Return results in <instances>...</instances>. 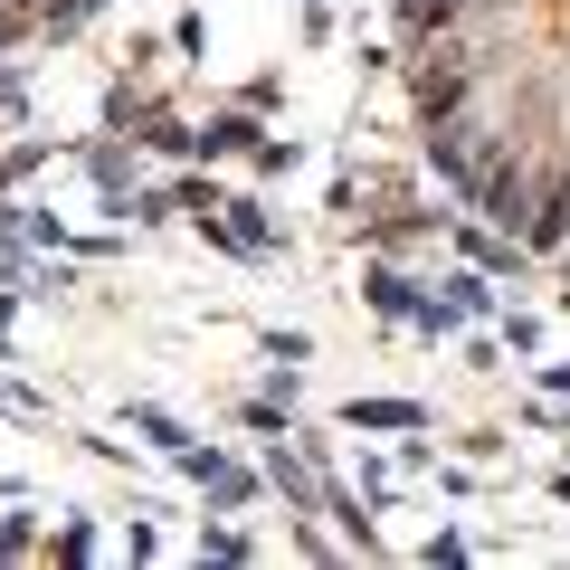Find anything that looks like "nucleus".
Here are the masks:
<instances>
[{
  "label": "nucleus",
  "instance_id": "obj_1",
  "mask_svg": "<svg viewBox=\"0 0 570 570\" xmlns=\"http://www.w3.org/2000/svg\"><path fill=\"white\" fill-rule=\"evenodd\" d=\"M475 190H485V219H494V228H523V219H532V190H523V171H485Z\"/></svg>",
  "mask_w": 570,
  "mask_h": 570
},
{
  "label": "nucleus",
  "instance_id": "obj_2",
  "mask_svg": "<svg viewBox=\"0 0 570 570\" xmlns=\"http://www.w3.org/2000/svg\"><path fill=\"white\" fill-rule=\"evenodd\" d=\"M343 419H352V428H428V409H419V400H352Z\"/></svg>",
  "mask_w": 570,
  "mask_h": 570
},
{
  "label": "nucleus",
  "instance_id": "obj_3",
  "mask_svg": "<svg viewBox=\"0 0 570 570\" xmlns=\"http://www.w3.org/2000/svg\"><path fill=\"white\" fill-rule=\"evenodd\" d=\"M247 134H257V124H247V115H219V124H209V134H200V153H247Z\"/></svg>",
  "mask_w": 570,
  "mask_h": 570
},
{
  "label": "nucleus",
  "instance_id": "obj_4",
  "mask_svg": "<svg viewBox=\"0 0 570 570\" xmlns=\"http://www.w3.org/2000/svg\"><path fill=\"white\" fill-rule=\"evenodd\" d=\"M134 428H142V438H153V448H171V456L190 448V438H181V419H163V409H134Z\"/></svg>",
  "mask_w": 570,
  "mask_h": 570
}]
</instances>
